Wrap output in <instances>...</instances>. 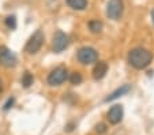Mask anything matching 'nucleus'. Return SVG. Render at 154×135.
Returning <instances> with one entry per match:
<instances>
[{
    "label": "nucleus",
    "instance_id": "nucleus-10",
    "mask_svg": "<svg viewBox=\"0 0 154 135\" xmlns=\"http://www.w3.org/2000/svg\"><path fill=\"white\" fill-rule=\"evenodd\" d=\"M130 90H131V85H123V86H120L119 89H116L113 93H111L106 98H105V103H109V101L116 100V98H119V97H122V96H124V94H127Z\"/></svg>",
    "mask_w": 154,
    "mask_h": 135
},
{
    "label": "nucleus",
    "instance_id": "nucleus-17",
    "mask_svg": "<svg viewBox=\"0 0 154 135\" xmlns=\"http://www.w3.org/2000/svg\"><path fill=\"white\" fill-rule=\"evenodd\" d=\"M14 101H15V98H14V97H10L8 100L6 101V104H4V106H3V109H4V111H8L10 108H12V105H14Z\"/></svg>",
    "mask_w": 154,
    "mask_h": 135
},
{
    "label": "nucleus",
    "instance_id": "nucleus-2",
    "mask_svg": "<svg viewBox=\"0 0 154 135\" xmlns=\"http://www.w3.org/2000/svg\"><path fill=\"white\" fill-rule=\"evenodd\" d=\"M44 40H45V35H44L42 30L38 29L33 33V35L29 38V41L26 42V47H25V52L33 55V53H37L41 49L44 44Z\"/></svg>",
    "mask_w": 154,
    "mask_h": 135
},
{
    "label": "nucleus",
    "instance_id": "nucleus-14",
    "mask_svg": "<svg viewBox=\"0 0 154 135\" xmlns=\"http://www.w3.org/2000/svg\"><path fill=\"white\" fill-rule=\"evenodd\" d=\"M68 79H70V82L72 83V85H81L83 78H82V75L79 72H72L70 76H68Z\"/></svg>",
    "mask_w": 154,
    "mask_h": 135
},
{
    "label": "nucleus",
    "instance_id": "nucleus-13",
    "mask_svg": "<svg viewBox=\"0 0 154 135\" xmlns=\"http://www.w3.org/2000/svg\"><path fill=\"white\" fill-rule=\"evenodd\" d=\"M22 86L23 87H30V86L33 85V82H34V78H33V74H30L29 71H26V72L23 74V76H22Z\"/></svg>",
    "mask_w": 154,
    "mask_h": 135
},
{
    "label": "nucleus",
    "instance_id": "nucleus-9",
    "mask_svg": "<svg viewBox=\"0 0 154 135\" xmlns=\"http://www.w3.org/2000/svg\"><path fill=\"white\" fill-rule=\"evenodd\" d=\"M108 72V64L106 62H98L93 68V78L96 81L102 79Z\"/></svg>",
    "mask_w": 154,
    "mask_h": 135
},
{
    "label": "nucleus",
    "instance_id": "nucleus-15",
    "mask_svg": "<svg viewBox=\"0 0 154 135\" xmlns=\"http://www.w3.org/2000/svg\"><path fill=\"white\" fill-rule=\"evenodd\" d=\"M4 22H6L8 29H15V27H17V18H15L14 15H8Z\"/></svg>",
    "mask_w": 154,
    "mask_h": 135
},
{
    "label": "nucleus",
    "instance_id": "nucleus-7",
    "mask_svg": "<svg viewBox=\"0 0 154 135\" xmlns=\"http://www.w3.org/2000/svg\"><path fill=\"white\" fill-rule=\"evenodd\" d=\"M68 44H70L68 35L64 32H61V30H57L55 33V35H53V52L55 53L63 52L68 47Z\"/></svg>",
    "mask_w": 154,
    "mask_h": 135
},
{
    "label": "nucleus",
    "instance_id": "nucleus-5",
    "mask_svg": "<svg viewBox=\"0 0 154 135\" xmlns=\"http://www.w3.org/2000/svg\"><path fill=\"white\" fill-rule=\"evenodd\" d=\"M124 11V3L123 0H109L106 4V15L109 19L119 21Z\"/></svg>",
    "mask_w": 154,
    "mask_h": 135
},
{
    "label": "nucleus",
    "instance_id": "nucleus-1",
    "mask_svg": "<svg viewBox=\"0 0 154 135\" xmlns=\"http://www.w3.org/2000/svg\"><path fill=\"white\" fill-rule=\"evenodd\" d=\"M128 64L131 67H134L135 70H143L146 68L153 60V55H151L150 51H147L146 48L138 47L131 49L130 53H128Z\"/></svg>",
    "mask_w": 154,
    "mask_h": 135
},
{
    "label": "nucleus",
    "instance_id": "nucleus-18",
    "mask_svg": "<svg viewBox=\"0 0 154 135\" xmlns=\"http://www.w3.org/2000/svg\"><path fill=\"white\" fill-rule=\"evenodd\" d=\"M74 128H75V124H74L72 121H71V123H68L67 126H66V131H67V132H71Z\"/></svg>",
    "mask_w": 154,
    "mask_h": 135
},
{
    "label": "nucleus",
    "instance_id": "nucleus-3",
    "mask_svg": "<svg viewBox=\"0 0 154 135\" xmlns=\"http://www.w3.org/2000/svg\"><path fill=\"white\" fill-rule=\"evenodd\" d=\"M68 79V71L66 67H56L48 75L47 81L49 86H60Z\"/></svg>",
    "mask_w": 154,
    "mask_h": 135
},
{
    "label": "nucleus",
    "instance_id": "nucleus-19",
    "mask_svg": "<svg viewBox=\"0 0 154 135\" xmlns=\"http://www.w3.org/2000/svg\"><path fill=\"white\" fill-rule=\"evenodd\" d=\"M151 21H153V25H154V10L151 11Z\"/></svg>",
    "mask_w": 154,
    "mask_h": 135
},
{
    "label": "nucleus",
    "instance_id": "nucleus-4",
    "mask_svg": "<svg viewBox=\"0 0 154 135\" xmlns=\"http://www.w3.org/2000/svg\"><path fill=\"white\" fill-rule=\"evenodd\" d=\"M76 59L82 64H91L98 60V52L91 47H82L76 53Z\"/></svg>",
    "mask_w": 154,
    "mask_h": 135
},
{
    "label": "nucleus",
    "instance_id": "nucleus-20",
    "mask_svg": "<svg viewBox=\"0 0 154 135\" xmlns=\"http://www.w3.org/2000/svg\"><path fill=\"white\" fill-rule=\"evenodd\" d=\"M3 91V85H2V81H0V93Z\"/></svg>",
    "mask_w": 154,
    "mask_h": 135
},
{
    "label": "nucleus",
    "instance_id": "nucleus-12",
    "mask_svg": "<svg viewBox=\"0 0 154 135\" xmlns=\"http://www.w3.org/2000/svg\"><path fill=\"white\" fill-rule=\"evenodd\" d=\"M102 27H104V23L98 19H94V21L89 22V29H90L91 33H101Z\"/></svg>",
    "mask_w": 154,
    "mask_h": 135
},
{
    "label": "nucleus",
    "instance_id": "nucleus-11",
    "mask_svg": "<svg viewBox=\"0 0 154 135\" xmlns=\"http://www.w3.org/2000/svg\"><path fill=\"white\" fill-rule=\"evenodd\" d=\"M66 2L72 10H78V11H82L87 7V0H66Z\"/></svg>",
    "mask_w": 154,
    "mask_h": 135
},
{
    "label": "nucleus",
    "instance_id": "nucleus-16",
    "mask_svg": "<svg viewBox=\"0 0 154 135\" xmlns=\"http://www.w3.org/2000/svg\"><path fill=\"white\" fill-rule=\"evenodd\" d=\"M108 131V126L105 123H98L96 126V132L97 134H105Z\"/></svg>",
    "mask_w": 154,
    "mask_h": 135
},
{
    "label": "nucleus",
    "instance_id": "nucleus-8",
    "mask_svg": "<svg viewBox=\"0 0 154 135\" xmlns=\"http://www.w3.org/2000/svg\"><path fill=\"white\" fill-rule=\"evenodd\" d=\"M123 116H124V111H123V106L119 104L113 105L106 113V119L111 124H119L123 120Z\"/></svg>",
    "mask_w": 154,
    "mask_h": 135
},
{
    "label": "nucleus",
    "instance_id": "nucleus-6",
    "mask_svg": "<svg viewBox=\"0 0 154 135\" xmlns=\"http://www.w3.org/2000/svg\"><path fill=\"white\" fill-rule=\"evenodd\" d=\"M18 63V57L7 47H0V64L7 68H14Z\"/></svg>",
    "mask_w": 154,
    "mask_h": 135
}]
</instances>
